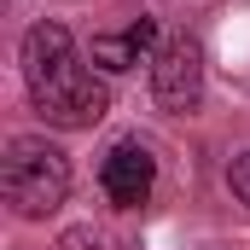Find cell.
I'll return each instance as SVG.
<instances>
[{"instance_id": "1", "label": "cell", "mask_w": 250, "mask_h": 250, "mask_svg": "<svg viewBox=\"0 0 250 250\" xmlns=\"http://www.w3.org/2000/svg\"><path fill=\"white\" fill-rule=\"evenodd\" d=\"M18 64H23L29 105H35L53 128H93L111 111L105 82L82 64V53H76V41H70L64 23H29Z\"/></svg>"}, {"instance_id": "2", "label": "cell", "mask_w": 250, "mask_h": 250, "mask_svg": "<svg viewBox=\"0 0 250 250\" xmlns=\"http://www.w3.org/2000/svg\"><path fill=\"white\" fill-rule=\"evenodd\" d=\"M0 192H6L12 215L47 221L70 198V157L53 140H41V134H18L6 146V163H0Z\"/></svg>"}, {"instance_id": "3", "label": "cell", "mask_w": 250, "mask_h": 250, "mask_svg": "<svg viewBox=\"0 0 250 250\" xmlns=\"http://www.w3.org/2000/svg\"><path fill=\"white\" fill-rule=\"evenodd\" d=\"M151 99L163 111H175V117L198 111V99H204V47L192 35H169L157 47V59H151Z\"/></svg>"}, {"instance_id": "4", "label": "cell", "mask_w": 250, "mask_h": 250, "mask_svg": "<svg viewBox=\"0 0 250 250\" xmlns=\"http://www.w3.org/2000/svg\"><path fill=\"white\" fill-rule=\"evenodd\" d=\"M151 181H157V157L140 146V140H117L99 163V187L117 209H140L151 198Z\"/></svg>"}, {"instance_id": "5", "label": "cell", "mask_w": 250, "mask_h": 250, "mask_svg": "<svg viewBox=\"0 0 250 250\" xmlns=\"http://www.w3.org/2000/svg\"><path fill=\"white\" fill-rule=\"evenodd\" d=\"M157 47H163L157 23H151V18H134L123 29H111V35H93V64H99V70H134V64L157 59Z\"/></svg>"}, {"instance_id": "6", "label": "cell", "mask_w": 250, "mask_h": 250, "mask_svg": "<svg viewBox=\"0 0 250 250\" xmlns=\"http://www.w3.org/2000/svg\"><path fill=\"white\" fill-rule=\"evenodd\" d=\"M227 187H233V192L250 204V151H239V157L227 163Z\"/></svg>"}, {"instance_id": "7", "label": "cell", "mask_w": 250, "mask_h": 250, "mask_svg": "<svg viewBox=\"0 0 250 250\" xmlns=\"http://www.w3.org/2000/svg\"><path fill=\"white\" fill-rule=\"evenodd\" d=\"M105 245H111L105 233H93V227H76V233H64V245H59V250H105Z\"/></svg>"}]
</instances>
